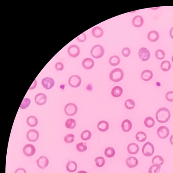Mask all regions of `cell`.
Listing matches in <instances>:
<instances>
[{
  "label": "cell",
  "instance_id": "6da1fadb",
  "mask_svg": "<svg viewBox=\"0 0 173 173\" xmlns=\"http://www.w3.org/2000/svg\"><path fill=\"white\" fill-rule=\"evenodd\" d=\"M171 117V112L166 108L158 109L156 114V119L158 122L164 123L168 122Z\"/></svg>",
  "mask_w": 173,
  "mask_h": 173
},
{
  "label": "cell",
  "instance_id": "7a4b0ae2",
  "mask_svg": "<svg viewBox=\"0 0 173 173\" xmlns=\"http://www.w3.org/2000/svg\"><path fill=\"white\" fill-rule=\"evenodd\" d=\"M124 73L119 68H116L112 70L109 74V78L112 81L117 83L121 81L123 78Z\"/></svg>",
  "mask_w": 173,
  "mask_h": 173
},
{
  "label": "cell",
  "instance_id": "3957f363",
  "mask_svg": "<svg viewBox=\"0 0 173 173\" xmlns=\"http://www.w3.org/2000/svg\"><path fill=\"white\" fill-rule=\"evenodd\" d=\"M105 53L104 48L102 45H96L92 47L91 51V56L96 59H100L103 57Z\"/></svg>",
  "mask_w": 173,
  "mask_h": 173
},
{
  "label": "cell",
  "instance_id": "277c9868",
  "mask_svg": "<svg viewBox=\"0 0 173 173\" xmlns=\"http://www.w3.org/2000/svg\"><path fill=\"white\" fill-rule=\"evenodd\" d=\"M154 146L151 143L148 142L144 144L142 148V152L145 156L151 157L154 154Z\"/></svg>",
  "mask_w": 173,
  "mask_h": 173
},
{
  "label": "cell",
  "instance_id": "5b68a950",
  "mask_svg": "<svg viewBox=\"0 0 173 173\" xmlns=\"http://www.w3.org/2000/svg\"><path fill=\"white\" fill-rule=\"evenodd\" d=\"M77 105L73 103H69L66 105L64 108L65 114L68 116H73L77 112Z\"/></svg>",
  "mask_w": 173,
  "mask_h": 173
},
{
  "label": "cell",
  "instance_id": "8992f818",
  "mask_svg": "<svg viewBox=\"0 0 173 173\" xmlns=\"http://www.w3.org/2000/svg\"><path fill=\"white\" fill-rule=\"evenodd\" d=\"M69 85L74 88L79 87L81 85L82 80L81 78L77 75H73L70 77L68 80Z\"/></svg>",
  "mask_w": 173,
  "mask_h": 173
},
{
  "label": "cell",
  "instance_id": "52a82bcc",
  "mask_svg": "<svg viewBox=\"0 0 173 173\" xmlns=\"http://www.w3.org/2000/svg\"><path fill=\"white\" fill-rule=\"evenodd\" d=\"M36 148L33 145L28 144L23 148V151L24 154L28 157L32 156L35 153Z\"/></svg>",
  "mask_w": 173,
  "mask_h": 173
},
{
  "label": "cell",
  "instance_id": "ba28073f",
  "mask_svg": "<svg viewBox=\"0 0 173 173\" xmlns=\"http://www.w3.org/2000/svg\"><path fill=\"white\" fill-rule=\"evenodd\" d=\"M68 53L71 57L75 58L79 55L80 53V48L77 45H71L68 48Z\"/></svg>",
  "mask_w": 173,
  "mask_h": 173
},
{
  "label": "cell",
  "instance_id": "9c48e42d",
  "mask_svg": "<svg viewBox=\"0 0 173 173\" xmlns=\"http://www.w3.org/2000/svg\"><path fill=\"white\" fill-rule=\"evenodd\" d=\"M39 137V132L35 129H31L29 131L27 134V137L31 142H35Z\"/></svg>",
  "mask_w": 173,
  "mask_h": 173
},
{
  "label": "cell",
  "instance_id": "30bf717a",
  "mask_svg": "<svg viewBox=\"0 0 173 173\" xmlns=\"http://www.w3.org/2000/svg\"><path fill=\"white\" fill-rule=\"evenodd\" d=\"M139 56L142 61H146L149 60L151 54L148 49L145 47H142L139 50Z\"/></svg>",
  "mask_w": 173,
  "mask_h": 173
},
{
  "label": "cell",
  "instance_id": "8fae6325",
  "mask_svg": "<svg viewBox=\"0 0 173 173\" xmlns=\"http://www.w3.org/2000/svg\"><path fill=\"white\" fill-rule=\"evenodd\" d=\"M157 134L158 136L161 139H165L169 136V129L165 126H160L158 129Z\"/></svg>",
  "mask_w": 173,
  "mask_h": 173
},
{
  "label": "cell",
  "instance_id": "7c38bea8",
  "mask_svg": "<svg viewBox=\"0 0 173 173\" xmlns=\"http://www.w3.org/2000/svg\"><path fill=\"white\" fill-rule=\"evenodd\" d=\"M42 84L44 88L47 90H50L54 86L55 82L52 78L46 77L42 80Z\"/></svg>",
  "mask_w": 173,
  "mask_h": 173
},
{
  "label": "cell",
  "instance_id": "4fadbf2b",
  "mask_svg": "<svg viewBox=\"0 0 173 173\" xmlns=\"http://www.w3.org/2000/svg\"><path fill=\"white\" fill-rule=\"evenodd\" d=\"M34 100L37 105H43L47 102V97L45 94L40 93L36 95Z\"/></svg>",
  "mask_w": 173,
  "mask_h": 173
},
{
  "label": "cell",
  "instance_id": "5bb4252c",
  "mask_svg": "<svg viewBox=\"0 0 173 173\" xmlns=\"http://www.w3.org/2000/svg\"><path fill=\"white\" fill-rule=\"evenodd\" d=\"M49 163L48 158L45 156L40 157L37 160V164L40 168L44 169L48 166Z\"/></svg>",
  "mask_w": 173,
  "mask_h": 173
},
{
  "label": "cell",
  "instance_id": "9a60e30c",
  "mask_svg": "<svg viewBox=\"0 0 173 173\" xmlns=\"http://www.w3.org/2000/svg\"><path fill=\"white\" fill-rule=\"evenodd\" d=\"M128 151L130 154H137L139 150V147L137 144L132 143L129 144L128 146Z\"/></svg>",
  "mask_w": 173,
  "mask_h": 173
},
{
  "label": "cell",
  "instance_id": "2e32d148",
  "mask_svg": "<svg viewBox=\"0 0 173 173\" xmlns=\"http://www.w3.org/2000/svg\"><path fill=\"white\" fill-rule=\"evenodd\" d=\"M126 165L129 168H132L138 165V161L136 158L130 157L126 159Z\"/></svg>",
  "mask_w": 173,
  "mask_h": 173
},
{
  "label": "cell",
  "instance_id": "e0dca14e",
  "mask_svg": "<svg viewBox=\"0 0 173 173\" xmlns=\"http://www.w3.org/2000/svg\"><path fill=\"white\" fill-rule=\"evenodd\" d=\"M82 65L83 67L86 70H90L94 67V62L93 59L90 58H86L83 60Z\"/></svg>",
  "mask_w": 173,
  "mask_h": 173
},
{
  "label": "cell",
  "instance_id": "ac0fdd59",
  "mask_svg": "<svg viewBox=\"0 0 173 173\" xmlns=\"http://www.w3.org/2000/svg\"><path fill=\"white\" fill-rule=\"evenodd\" d=\"M153 77V73L151 70H146L143 71L141 74V79L144 81L148 82L151 80Z\"/></svg>",
  "mask_w": 173,
  "mask_h": 173
},
{
  "label": "cell",
  "instance_id": "d6986e66",
  "mask_svg": "<svg viewBox=\"0 0 173 173\" xmlns=\"http://www.w3.org/2000/svg\"><path fill=\"white\" fill-rule=\"evenodd\" d=\"M143 19L142 17L140 16H135L132 19V24L135 27H141L143 25Z\"/></svg>",
  "mask_w": 173,
  "mask_h": 173
},
{
  "label": "cell",
  "instance_id": "ffe728a7",
  "mask_svg": "<svg viewBox=\"0 0 173 173\" xmlns=\"http://www.w3.org/2000/svg\"><path fill=\"white\" fill-rule=\"evenodd\" d=\"M97 128L100 131L105 132L108 131L109 129V125L106 121H101L98 123Z\"/></svg>",
  "mask_w": 173,
  "mask_h": 173
},
{
  "label": "cell",
  "instance_id": "44dd1931",
  "mask_svg": "<svg viewBox=\"0 0 173 173\" xmlns=\"http://www.w3.org/2000/svg\"><path fill=\"white\" fill-rule=\"evenodd\" d=\"M160 35L157 31H152L149 32L148 34V38L149 41L155 42L159 39Z\"/></svg>",
  "mask_w": 173,
  "mask_h": 173
},
{
  "label": "cell",
  "instance_id": "7402d4cb",
  "mask_svg": "<svg viewBox=\"0 0 173 173\" xmlns=\"http://www.w3.org/2000/svg\"><path fill=\"white\" fill-rule=\"evenodd\" d=\"M121 126L124 132H128L131 130L132 128V124L130 120L125 119L123 121Z\"/></svg>",
  "mask_w": 173,
  "mask_h": 173
},
{
  "label": "cell",
  "instance_id": "603a6c76",
  "mask_svg": "<svg viewBox=\"0 0 173 173\" xmlns=\"http://www.w3.org/2000/svg\"><path fill=\"white\" fill-rule=\"evenodd\" d=\"M123 92L122 88L119 86H115L112 89L111 94L115 97H119L122 96Z\"/></svg>",
  "mask_w": 173,
  "mask_h": 173
},
{
  "label": "cell",
  "instance_id": "cb8c5ba5",
  "mask_svg": "<svg viewBox=\"0 0 173 173\" xmlns=\"http://www.w3.org/2000/svg\"><path fill=\"white\" fill-rule=\"evenodd\" d=\"M66 167L67 171L71 173L76 171L77 168V163L74 161H68Z\"/></svg>",
  "mask_w": 173,
  "mask_h": 173
},
{
  "label": "cell",
  "instance_id": "d4e9b609",
  "mask_svg": "<svg viewBox=\"0 0 173 173\" xmlns=\"http://www.w3.org/2000/svg\"><path fill=\"white\" fill-rule=\"evenodd\" d=\"M92 35L96 38H100L103 35L104 32L101 28L95 27L92 29Z\"/></svg>",
  "mask_w": 173,
  "mask_h": 173
},
{
  "label": "cell",
  "instance_id": "484cf974",
  "mask_svg": "<svg viewBox=\"0 0 173 173\" xmlns=\"http://www.w3.org/2000/svg\"><path fill=\"white\" fill-rule=\"evenodd\" d=\"M27 122L29 126L34 127L38 125V121L36 117L31 116L27 118Z\"/></svg>",
  "mask_w": 173,
  "mask_h": 173
},
{
  "label": "cell",
  "instance_id": "4316f807",
  "mask_svg": "<svg viewBox=\"0 0 173 173\" xmlns=\"http://www.w3.org/2000/svg\"><path fill=\"white\" fill-rule=\"evenodd\" d=\"M144 124L147 128H151L154 126L155 120L151 117H147L144 121Z\"/></svg>",
  "mask_w": 173,
  "mask_h": 173
},
{
  "label": "cell",
  "instance_id": "83f0119b",
  "mask_svg": "<svg viewBox=\"0 0 173 173\" xmlns=\"http://www.w3.org/2000/svg\"><path fill=\"white\" fill-rule=\"evenodd\" d=\"M135 138L138 141L143 142L146 140L147 135L145 132L140 131L137 132L135 135Z\"/></svg>",
  "mask_w": 173,
  "mask_h": 173
},
{
  "label": "cell",
  "instance_id": "f1b7e54d",
  "mask_svg": "<svg viewBox=\"0 0 173 173\" xmlns=\"http://www.w3.org/2000/svg\"><path fill=\"white\" fill-rule=\"evenodd\" d=\"M104 153L106 157L111 158L114 156L115 154V151L113 148L109 147L105 149Z\"/></svg>",
  "mask_w": 173,
  "mask_h": 173
},
{
  "label": "cell",
  "instance_id": "f546056e",
  "mask_svg": "<svg viewBox=\"0 0 173 173\" xmlns=\"http://www.w3.org/2000/svg\"><path fill=\"white\" fill-rule=\"evenodd\" d=\"M120 62V59L119 57L117 56L111 57L109 60V63L112 66H116L119 65Z\"/></svg>",
  "mask_w": 173,
  "mask_h": 173
},
{
  "label": "cell",
  "instance_id": "4dcf8cb0",
  "mask_svg": "<svg viewBox=\"0 0 173 173\" xmlns=\"http://www.w3.org/2000/svg\"><path fill=\"white\" fill-rule=\"evenodd\" d=\"M65 125L66 127L67 128L73 129L76 127V122L74 119H70L66 120Z\"/></svg>",
  "mask_w": 173,
  "mask_h": 173
},
{
  "label": "cell",
  "instance_id": "1f68e13d",
  "mask_svg": "<svg viewBox=\"0 0 173 173\" xmlns=\"http://www.w3.org/2000/svg\"><path fill=\"white\" fill-rule=\"evenodd\" d=\"M171 68V63L168 60H164L161 63V68L162 71L164 72L168 71Z\"/></svg>",
  "mask_w": 173,
  "mask_h": 173
},
{
  "label": "cell",
  "instance_id": "d6a6232c",
  "mask_svg": "<svg viewBox=\"0 0 173 173\" xmlns=\"http://www.w3.org/2000/svg\"><path fill=\"white\" fill-rule=\"evenodd\" d=\"M164 162V158L159 155L155 156L153 158L152 160V163L153 164H156L162 166L163 165Z\"/></svg>",
  "mask_w": 173,
  "mask_h": 173
},
{
  "label": "cell",
  "instance_id": "836d02e7",
  "mask_svg": "<svg viewBox=\"0 0 173 173\" xmlns=\"http://www.w3.org/2000/svg\"><path fill=\"white\" fill-rule=\"evenodd\" d=\"M161 166L158 164H154L150 167L149 173H158L160 171Z\"/></svg>",
  "mask_w": 173,
  "mask_h": 173
},
{
  "label": "cell",
  "instance_id": "e575fe53",
  "mask_svg": "<svg viewBox=\"0 0 173 173\" xmlns=\"http://www.w3.org/2000/svg\"><path fill=\"white\" fill-rule=\"evenodd\" d=\"M91 136V131L88 130H86L83 131L80 135L82 140L86 141L90 139Z\"/></svg>",
  "mask_w": 173,
  "mask_h": 173
},
{
  "label": "cell",
  "instance_id": "d590c367",
  "mask_svg": "<svg viewBox=\"0 0 173 173\" xmlns=\"http://www.w3.org/2000/svg\"><path fill=\"white\" fill-rule=\"evenodd\" d=\"M96 165L99 168H102L105 165V160L104 158L102 157H97L95 159Z\"/></svg>",
  "mask_w": 173,
  "mask_h": 173
},
{
  "label": "cell",
  "instance_id": "8d00e7d4",
  "mask_svg": "<svg viewBox=\"0 0 173 173\" xmlns=\"http://www.w3.org/2000/svg\"><path fill=\"white\" fill-rule=\"evenodd\" d=\"M125 105L127 109H132L135 107V103L133 100L129 99L126 100Z\"/></svg>",
  "mask_w": 173,
  "mask_h": 173
},
{
  "label": "cell",
  "instance_id": "74e56055",
  "mask_svg": "<svg viewBox=\"0 0 173 173\" xmlns=\"http://www.w3.org/2000/svg\"><path fill=\"white\" fill-rule=\"evenodd\" d=\"M31 103V100L29 98H25L23 100L20 108L23 109L28 108Z\"/></svg>",
  "mask_w": 173,
  "mask_h": 173
},
{
  "label": "cell",
  "instance_id": "f35d334b",
  "mask_svg": "<svg viewBox=\"0 0 173 173\" xmlns=\"http://www.w3.org/2000/svg\"><path fill=\"white\" fill-rule=\"evenodd\" d=\"M76 148L77 150L80 152H85L87 149L86 143L80 142L77 144L76 145Z\"/></svg>",
  "mask_w": 173,
  "mask_h": 173
},
{
  "label": "cell",
  "instance_id": "ab89813d",
  "mask_svg": "<svg viewBox=\"0 0 173 173\" xmlns=\"http://www.w3.org/2000/svg\"><path fill=\"white\" fill-rule=\"evenodd\" d=\"M165 56L164 51L162 50H158L155 53V56L156 58L159 60L163 59Z\"/></svg>",
  "mask_w": 173,
  "mask_h": 173
},
{
  "label": "cell",
  "instance_id": "60d3db41",
  "mask_svg": "<svg viewBox=\"0 0 173 173\" xmlns=\"http://www.w3.org/2000/svg\"><path fill=\"white\" fill-rule=\"evenodd\" d=\"M75 139L74 135L73 134H69L66 135L64 138L65 142L67 143L73 142Z\"/></svg>",
  "mask_w": 173,
  "mask_h": 173
},
{
  "label": "cell",
  "instance_id": "b9f144b4",
  "mask_svg": "<svg viewBox=\"0 0 173 173\" xmlns=\"http://www.w3.org/2000/svg\"><path fill=\"white\" fill-rule=\"evenodd\" d=\"M77 39L78 41L83 42H85L86 39V34L84 33H83L77 37Z\"/></svg>",
  "mask_w": 173,
  "mask_h": 173
},
{
  "label": "cell",
  "instance_id": "7bdbcfd3",
  "mask_svg": "<svg viewBox=\"0 0 173 173\" xmlns=\"http://www.w3.org/2000/svg\"><path fill=\"white\" fill-rule=\"evenodd\" d=\"M166 98L167 100L169 102H173V91H169L166 95Z\"/></svg>",
  "mask_w": 173,
  "mask_h": 173
},
{
  "label": "cell",
  "instance_id": "ee69618b",
  "mask_svg": "<svg viewBox=\"0 0 173 173\" xmlns=\"http://www.w3.org/2000/svg\"><path fill=\"white\" fill-rule=\"evenodd\" d=\"M131 51L130 49L128 47L124 48L122 50V54L126 57H129Z\"/></svg>",
  "mask_w": 173,
  "mask_h": 173
},
{
  "label": "cell",
  "instance_id": "f6af8a7d",
  "mask_svg": "<svg viewBox=\"0 0 173 173\" xmlns=\"http://www.w3.org/2000/svg\"><path fill=\"white\" fill-rule=\"evenodd\" d=\"M55 68L57 71H62L64 68V64L61 62H57L55 65Z\"/></svg>",
  "mask_w": 173,
  "mask_h": 173
},
{
  "label": "cell",
  "instance_id": "bcb514c9",
  "mask_svg": "<svg viewBox=\"0 0 173 173\" xmlns=\"http://www.w3.org/2000/svg\"><path fill=\"white\" fill-rule=\"evenodd\" d=\"M37 85V81L36 80V79L34 80V81L33 83L31 85L29 89V90H33V89H35L36 88Z\"/></svg>",
  "mask_w": 173,
  "mask_h": 173
},
{
  "label": "cell",
  "instance_id": "7dc6e473",
  "mask_svg": "<svg viewBox=\"0 0 173 173\" xmlns=\"http://www.w3.org/2000/svg\"><path fill=\"white\" fill-rule=\"evenodd\" d=\"M15 173H27L25 170L23 168L17 169L15 171Z\"/></svg>",
  "mask_w": 173,
  "mask_h": 173
},
{
  "label": "cell",
  "instance_id": "c3c4849f",
  "mask_svg": "<svg viewBox=\"0 0 173 173\" xmlns=\"http://www.w3.org/2000/svg\"><path fill=\"white\" fill-rule=\"evenodd\" d=\"M170 35L172 39H173V27H172L170 31Z\"/></svg>",
  "mask_w": 173,
  "mask_h": 173
},
{
  "label": "cell",
  "instance_id": "681fc988",
  "mask_svg": "<svg viewBox=\"0 0 173 173\" xmlns=\"http://www.w3.org/2000/svg\"><path fill=\"white\" fill-rule=\"evenodd\" d=\"M170 142L171 145H173V135L170 138Z\"/></svg>",
  "mask_w": 173,
  "mask_h": 173
},
{
  "label": "cell",
  "instance_id": "f907efd6",
  "mask_svg": "<svg viewBox=\"0 0 173 173\" xmlns=\"http://www.w3.org/2000/svg\"><path fill=\"white\" fill-rule=\"evenodd\" d=\"M77 173H88L87 172H86L85 171H80L79 172H78Z\"/></svg>",
  "mask_w": 173,
  "mask_h": 173
},
{
  "label": "cell",
  "instance_id": "816d5d0a",
  "mask_svg": "<svg viewBox=\"0 0 173 173\" xmlns=\"http://www.w3.org/2000/svg\"><path fill=\"white\" fill-rule=\"evenodd\" d=\"M172 62L173 63V55L172 57Z\"/></svg>",
  "mask_w": 173,
  "mask_h": 173
}]
</instances>
